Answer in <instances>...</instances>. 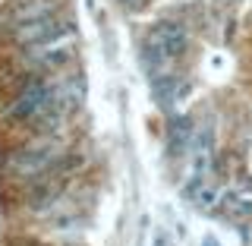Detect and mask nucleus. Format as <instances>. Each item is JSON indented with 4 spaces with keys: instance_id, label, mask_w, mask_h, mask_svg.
<instances>
[{
    "instance_id": "obj_2",
    "label": "nucleus",
    "mask_w": 252,
    "mask_h": 246,
    "mask_svg": "<svg viewBox=\"0 0 252 246\" xmlns=\"http://www.w3.org/2000/svg\"><path fill=\"white\" fill-rule=\"evenodd\" d=\"M189 51V32L180 22H158L148 29V35L142 38V60L148 67V76H167L180 73L177 63L183 60V54Z\"/></svg>"
},
{
    "instance_id": "obj_6",
    "label": "nucleus",
    "mask_w": 252,
    "mask_h": 246,
    "mask_svg": "<svg viewBox=\"0 0 252 246\" xmlns=\"http://www.w3.org/2000/svg\"><path fill=\"white\" fill-rule=\"evenodd\" d=\"M189 196H192V202H195V205H202V209H211V205L218 202V189H215V186H208V183H202V180L189 186Z\"/></svg>"
},
{
    "instance_id": "obj_7",
    "label": "nucleus",
    "mask_w": 252,
    "mask_h": 246,
    "mask_svg": "<svg viewBox=\"0 0 252 246\" xmlns=\"http://www.w3.org/2000/svg\"><path fill=\"white\" fill-rule=\"evenodd\" d=\"M117 3H123V6H142L145 0H117Z\"/></svg>"
},
{
    "instance_id": "obj_3",
    "label": "nucleus",
    "mask_w": 252,
    "mask_h": 246,
    "mask_svg": "<svg viewBox=\"0 0 252 246\" xmlns=\"http://www.w3.org/2000/svg\"><path fill=\"white\" fill-rule=\"evenodd\" d=\"M152 89L158 95V101L161 105H177L180 98H183L186 92V79L180 73H167V76H155L152 79Z\"/></svg>"
},
{
    "instance_id": "obj_5",
    "label": "nucleus",
    "mask_w": 252,
    "mask_h": 246,
    "mask_svg": "<svg viewBox=\"0 0 252 246\" xmlns=\"http://www.w3.org/2000/svg\"><path fill=\"white\" fill-rule=\"evenodd\" d=\"M220 205H224V211H227V215H233V218H246L249 211H252V202H249L243 193H227V196H220Z\"/></svg>"
},
{
    "instance_id": "obj_1",
    "label": "nucleus",
    "mask_w": 252,
    "mask_h": 246,
    "mask_svg": "<svg viewBox=\"0 0 252 246\" xmlns=\"http://www.w3.org/2000/svg\"><path fill=\"white\" fill-rule=\"evenodd\" d=\"M66 158V145L60 136H35L32 142L16 145L10 155L3 158V171L22 186L35 183V180L47 177L57 164Z\"/></svg>"
},
{
    "instance_id": "obj_4",
    "label": "nucleus",
    "mask_w": 252,
    "mask_h": 246,
    "mask_svg": "<svg viewBox=\"0 0 252 246\" xmlns=\"http://www.w3.org/2000/svg\"><path fill=\"white\" fill-rule=\"evenodd\" d=\"M192 123L186 120V117H173L170 120V145L177 148V152H186V145L192 142Z\"/></svg>"
}]
</instances>
